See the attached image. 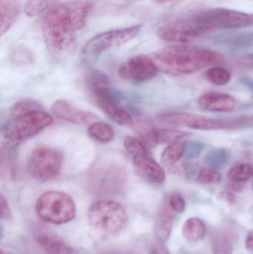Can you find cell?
<instances>
[{
	"label": "cell",
	"mask_w": 253,
	"mask_h": 254,
	"mask_svg": "<svg viewBox=\"0 0 253 254\" xmlns=\"http://www.w3.org/2000/svg\"><path fill=\"white\" fill-rule=\"evenodd\" d=\"M253 25V13L217 7L200 10L183 19L160 27V40L188 43L204 34L219 30L236 29Z\"/></svg>",
	"instance_id": "1"
},
{
	"label": "cell",
	"mask_w": 253,
	"mask_h": 254,
	"mask_svg": "<svg viewBox=\"0 0 253 254\" xmlns=\"http://www.w3.org/2000/svg\"><path fill=\"white\" fill-rule=\"evenodd\" d=\"M92 4L86 0H73L53 6L43 21V34L49 52L58 58L74 53L77 32L87 20Z\"/></svg>",
	"instance_id": "2"
},
{
	"label": "cell",
	"mask_w": 253,
	"mask_h": 254,
	"mask_svg": "<svg viewBox=\"0 0 253 254\" xmlns=\"http://www.w3.org/2000/svg\"><path fill=\"white\" fill-rule=\"evenodd\" d=\"M152 58L159 71L172 75L192 74L224 61L218 52L187 43L166 46Z\"/></svg>",
	"instance_id": "3"
},
{
	"label": "cell",
	"mask_w": 253,
	"mask_h": 254,
	"mask_svg": "<svg viewBox=\"0 0 253 254\" xmlns=\"http://www.w3.org/2000/svg\"><path fill=\"white\" fill-rule=\"evenodd\" d=\"M88 219L94 229L102 234L114 235L126 228L129 216L120 203L103 199L91 204L88 211Z\"/></svg>",
	"instance_id": "4"
},
{
	"label": "cell",
	"mask_w": 253,
	"mask_h": 254,
	"mask_svg": "<svg viewBox=\"0 0 253 254\" xmlns=\"http://www.w3.org/2000/svg\"><path fill=\"white\" fill-rule=\"evenodd\" d=\"M36 212L42 220L62 225L75 217L76 205L68 194L59 191H49L43 193L36 203Z\"/></svg>",
	"instance_id": "5"
},
{
	"label": "cell",
	"mask_w": 253,
	"mask_h": 254,
	"mask_svg": "<svg viewBox=\"0 0 253 254\" xmlns=\"http://www.w3.org/2000/svg\"><path fill=\"white\" fill-rule=\"evenodd\" d=\"M52 122L51 116L43 111L12 116L1 127V134L9 143H17L37 135Z\"/></svg>",
	"instance_id": "6"
},
{
	"label": "cell",
	"mask_w": 253,
	"mask_h": 254,
	"mask_svg": "<svg viewBox=\"0 0 253 254\" xmlns=\"http://www.w3.org/2000/svg\"><path fill=\"white\" fill-rule=\"evenodd\" d=\"M62 161L63 154L59 149L51 146H38L28 157V173L36 182H50L59 176Z\"/></svg>",
	"instance_id": "7"
},
{
	"label": "cell",
	"mask_w": 253,
	"mask_h": 254,
	"mask_svg": "<svg viewBox=\"0 0 253 254\" xmlns=\"http://www.w3.org/2000/svg\"><path fill=\"white\" fill-rule=\"evenodd\" d=\"M141 27V25H133L98 34L86 43L82 51L83 56L89 62L94 61L105 51L133 40L139 34Z\"/></svg>",
	"instance_id": "8"
},
{
	"label": "cell",
	"mask_w": 253,
	"mask_h": 254,
	"mask_svg": "<svg viewBox=\"0 0 253 254\" xmlns=\"http://www.w3.org/2000/svg\"><path fill=\"white\" fill-rule=\"evenodd\" d=\"M158 71L152 57L140 55L122 64L119 67L118 74L123 80L138 83L153 78Z\"/></svg>",
	"instance_id": "9"
},
{
	"label": "cell",
	"mask_w": 253,
	"mask_h": 254,
	"mask_svg": "<svg viewBox=\"0 0 253 254\" xmlns=\"http://www.w3.org/2000/svg\"><path fill=\"white\" fill-rule=\"evenodd\" d=\"M253 125V118L242 117L215 119L192 115L186 127L196 130L230 129Z\"/></svg>",
	"instance_id": "10"
},
{
	"label": "cell",
	"mask_w": 253,
	"mask_h": 254,
	"mask_svg": "<svg viewBox=\"0 0 253 254\" xmlns=\"http://www.w3.org/2000/svg\"><path fill=\"white\" fill-rule=\"evenodd\" d=\"M51 113L57 119L77 125H90L98 120L94 113L77 108L63 100L55 101L52 104Z\"/></svg>",
	"instance_id": "11"
},
{
	"label": "cell",
	"mask_w": 253,
	"mask_h": 254,
	"mask_svg": "<svg viewBox=\"0 0 253 254\" xmlns=\"http://www.w3.org/2000/svg\"><path fill=\"white\" fill-rule=\"evenodd\" d=\"M132 160L135 170L144 180L154 185H160L164 182L166 176L164 170L148 152L135 155Z\"/></svg>",
	"instance_id": "12"
},
{
	"label": "cell",
	"mask_w": 253,
	"mask_h": 254,
	"mask_svg": "<svg viewBox=\"0 0 253 254\" xmlns=\"http://www.w3.org/2000/svg\"><path fill=\"white\" fill-rule=\"evenodd\" d=\"M199 105L206 111L225 113L234 110L237 107L238 102L233 96L227 94L207 92L200 97Z\"/></svg>",
	"instance_id": "13"
},
{
	"label": "cell",
	"mask_w": 253,
	"mask_h": 254,
	"mask_svg": "<svg viewBox=\"0 0 253 254\" xmlns=\"http://www.w3.org/2000/svg\"><path fill=\"white\" fill-rule=\"evenodd\" d=\"M21 4L19 0H0V33L4 35L16 22Z\"/></svg>",
	"instance_id": "14"
},
{
	"label": "cell",
	"mask_w": 253,
	"mask_h": 254,
	"mask_svg": "<svg viewBox=\"0 0 253 254\" xmlns=\"http://www.w3.org/2000/svg\"><path fill=\"white\" fill-rule=\"evenodd\" d=\"M173 214L167 206L163 205L160 207L154 223V234L160 243H165L170 237L173 227Z\"/></svg>",
	"instance_id": "15"
},
{
	"label": "cell",
	"mask_w": 253,
	"mask_h": 254,
	"mask_svg": "<svg viewBox=\"0 0 253 254\" xmlns=\"http://www.w3.org/2000/svg\"><path fill=\"white\" fill-rule=\"evenodd\" d=\"M100 108L117 125L123 127H134L135 122L130 114L120 104H101Z\"/></svg>",
	"instance_id": "16"
},
{
	"label": "cell",
	"mask_w": 253,
	"mask_h": 254,
	"mask_svg": "<svg viewBox=\"0 0 253 254\" xmlns=\"http://www.w3.org/2000/svg\"><path fill=\"white\" fill-rule=\"evenodd\" d=\"M184 238L192 243L202 241L206 236V226L204 222L197 217L187 219L182 229Z\"/></svg>",
	"instance_id": "17"
},
{
	"label": "cell",
	"mask_w": 253,
	"mask_h": 254,
	"mask_svg": "<svg viewBox=\"0 0 253 254\" xmlns=\"http://www.w3.org/2000/svg\"><path fill=\"white\" fill-rule=\"evenodd\" d=\"M38 244L49 254H80L78 252L62 243L59 239L51 236H40L37 238Z\"/></svg>",
	"instance_id": "18"
},
{
	"label": "cell",
	"mask_w": 253,
	"mask_h": 254,
	"mask_svg": "<svg viewBox=\"0 0 253 254\" xmlns=\"http://www.w3.org/2000/svg\"><path fill=\"white\" fill-rule=\"evenodd\" d=\"M89 135L96 141L106 143L114 138V130L108 124L95 122L91 124L87 128Z\"/></svg>",
	"instance_id": "19"
},
{
	"label": "cell",
	"mask_w": 253,
	"mask_h": 254,
	"mask_svg": "<svg viewBox=\"0 0 253 254\" xmlns=\"http://www.w3.org/2000/svg\"><path fill=\"white\" fill-rule=\"evenodd\" d=\"M187 143L184 139L169 143L162 152V163L164 165L171 166L179 161L185 153Z\"/></svg>",
	"instance_id": "20"
},
{
	"label": "cell",
	"mask_w": 253,
	"mask_h": 254,
	"mask_svg": "<svg viewBox=\"0 0 253 254\" xmlns=\"http://www.w3.org/2000/svg\"><path fill=\"white\" fill-rule=\"evenodd\" d=\"M230 159V152L224 148H215L209 151L205 155L203 161L211 168L219 169L225 167Z\"/></svg>",
	"instance_id": "21"
},
{
	"label": "cell",
	"mask_w": 253,
	"mask_h": 254,
	"mask_svg": "<svg viewBox=\"0 0 253 254\" xmlns=\"http://www.w3.org/2000/svg\"><path fill=\"white\" fill-rule=\"evenodd\" d=\"M10 62L16 66H25L34 61L33 52L23 46H18L13 49L10 54Z\"/></svg>",
	"instance_id": "22"
},
{
	"label": "cell",
	"mask_w": 253,
	"mask_h": 254,
	"mask_svg": "<svg viewBox=\"0 0 253 254\" xmlns=\"http://www.w3.org/2000/svg\"><path fill=\"white\" fill-rule=\"evenodd\" d=\"M154 137L156 143H171L189 135L188 133L172 128H154Z\"/></svg>",
	"instance_id": "23"
},
{
	"label": "cell",
	"mask_w": 253,
	"mask_h": 254,
	"mask_svg": "<svg viewBox=\"0 0 253 254\" xmlns=\"http://www.w3.org/2000/svg\"><path fill=\"white\" fill-rule=\"evenodd\" d=\"M57 0H27L25 4V14L30 17L39 16L54 6Z\"/></svg>",
	"instance_id": "24"
},
{
	"label": "cell",
	"mask_w": 253,
	"mask_h": 254,
	"mask_svg": "<svg viewBox=\"0 0 253 254\" xmlns=\"http://www.w3.org/2000/svg\"><path fill=\"white\" fill-rule=\"evenodd\" d=\"M211 249L214 254H233V246L227 236L215 233L211 237Z\"/></svg>",
	"instance_id": "25"
},
{
	"label": "cell",
	"mask_w": 253,
	"mask_h": 254,
	"mask_svg": "<svg viewBox=\"0 0 253 254\" xmlns=\"http://www.w3.org/2000/svg\"><path fill=\"white\" fill-rule=\"evenodd\" d=\"M253 176V167L251 164H238L229 171L228 178L233 182H244Z\"/></svg>",
	"instance_id": "26"
},
{
	"label": "cell",
	"mask_w": 253,
	"mask_h": 254,
	"mask_svg": "<svg viewBox=\"0 0 253 254\" xmlns=\"http://www.w3.org/2000/svg\"><path fill=\"white\" fill-rule=\"evenodd\" d=\"M87 81L92 92L111 86L108 76L100 71H92L89 72L88 74Z\"/></svg>",
	"instance_id": "27"
},
{
	"label": "cell",
	"mask_w": 253,
	"mask_h": 254,
	"mask_svg": "<svg viewBox=\"0 0 253 254\" xmlns=\"http://www.w3.org/2000/svg\"><path fill=\"white\" fill-rule=\"evenodd\" d=\"M206 78L216 86H224L231 80V74L221 67H212L206 71Z\"/></svg>",
	"instance_id": "28"
},
{
	"label": "cell",
	"mask_w": 253,
	"mask_h": 254,
	"mask_svg": "<svg viewBox=\"0 0 253 254\" xmlns=\"http://www.w3.org/2000/svg\"><path fill=\"white\" fill-rule=\"evenodd\" d=\"M190 114L184 113H164L157 116V120L172 126H186Z\"/></svg>",
	"instance_id": "29"
},
{
	"label": "cell",
	"mask_w": 253,
	"mask_h": 254,
	"mask_svg": "<svg viewBox=\"0 0 253 254\" xmlns=\"http://www.w3.org/2000/svg\"><path fill=\"white\" fill-rule=\"evenodd\" d=\"M196 180L202 185H215L221 182V174L216 169L206 167L199 171Z\"/></svg>",
	"instance_id": "30"
},
{
	"label": "cell",
	"mask_w": 253,
	"mask_h": 254,
	"mask_svg": "<svg viewBox=\"0 0 253 254\" xmlns=\"http://www.w3.org/2000/svg\"><path fill=\"white\" fill-rule=\"evenodd\" d=\"M35 111H43V107L36 101L25 100L15 104L10 110V113L15 116Z\"/></svg>",
	"instance_id": "31"
},
{
	"label": "cell",
	"mask_w": 253,
	"mask_h": 254,
	"mask_svg": "<svg viewBox=\"0 0 253 254\" xmlns=\"http://www.w3.org/2000/svg\"><path fill=\"white\" fill-rule=\"evenodd\" d=\"M124 147L132 156L147 152L146 145L142 140L133 136H128L124 140Z\"/></svg>",
	"instance_id": "32"
},
{
	"label": "cell",
	"mask_w": 253,
	"mask_h": 254,
	"mask_svg": "<svg viewBox=\"0 0 253 254\" xmlns=\"http://www.w3.org/2000/svg\"><path fill=\"white\" fill-rule=\"evenodd\" d=\"M168 203L172 210L176 213H183L185 210V200L180 192H172L169 195Z\"/></svg>",
	"instance_id": "33"
},
{
	"label": "cell",
	"mask_w": 253,
	"mask_h": 254,
	"mask_svg": "<svg viewBox=\"0 0 253 254\" xmlns=\"http://www.w3.org/2000/svg\"><path fill=\"white\" fill-rule=\"evenodd\" d=\"M204 144L202 143V142H189L187 143L184 155L189 159H194V158H198L202 154V152L204 149Z\"/></svg>",
	"instance_id": "34"
},
{
	"label": "cell",
	"mask_w": 253,
	"mask_h": 254,
	"mask_svg": "<svg viewBox=\"0 0 253 254\" xmlns=\"http://www.w3.org/2000/svg\"><path fill=\"white\" fill-rule=\"evenodd\" d=\"M0 215L1 219H8L10 217V209L9 207L7 200L4 198V195H1L0 197Z\"/></svg>",
	"instance_id": "35"
},
{
	"label": "cell",
	"mask_w": 253,
	"mask_h": 254,
	"mask_svg": "<svg viewBox=\"0 0 253 254\" xmlns=\"http://www.w3.org/2000/svg\"><path fill=\"white\" fill-rule=\"evenodd\" d=\"M218 198L227 204H233L236 202V197L230 191H222L218 195Z\"/></svg>",
	"instance_id": "36"
},
{
	"label": "cell",
	"mask_w": 253,
	"mask_h": 254,
	"mask_svg": "<svg viewBox=\"0 0 253 254\" xmlns=\"http://www.w3.org/2000/svg\"><path fill=\"white\" fill-rule=\"evenodd\" d=\"M238 63L241 66L253 69V54H250V55L242 57L239 58Z\"/></svg>",
	"instance_id": "37"
},
{
	"label": "cell",
	"mask_w": 253,
	"mask_h": 254,
	"mask_svg": "<svg viewBox=\"0 0 253 254\" xmlns=\"http://www.w3.org/2000/svg\"><path fill=\"white\" fill-rule=\"evenodd\" d=\"M149 254H170V253L163 245H157L150 249Z\"/></svg>",
	"instance_id": "38"
},
{
	"label": "cell",
	"mask_w": 253,
	"mask_h": 254,
	"mask_svg": "<svg viewBox=\"0 0 253 254\" xmlns=\"http://www.w3.org/2000/svg\"><path fill=\"white\" fill-rule=\"evenodd\" d=\"M240 82L253 92V78L249 77H242L240 78Z\"/></svg>",
	"instance_id": "39"
},
{
	"label": "cell",
	"mask_w": 253,
	"mask_h": 254,
	"mask_svg": "<svg viewBox=\"0 0 253 254\" xmlns=\"http://www.w3.org/2000/svg\"><path fill=\"white\" fill-rule=\"evenodd\" d=\"M246 248L248 250L253 252V231L248 234L246 239Z\"/></svg>",
	"instance_id": "40"
},
{
	"label": "cell",
	"mask_w": 253,
	"mask_h": 254,
	"mask_svg": "<svg viewBox=\"0 0 253 254\" xmlns=\"http://www.w3.org/2000/svg\"><path fill=\"white\" fill-rule=\"evenodd\" d=\"M154 1H155L156 3H157V4H165L181 1V0H154Z\"/></svg>",
	"instance_id": "41"
},
{
	"label": "cell",
	"mask_w": 253,
	"mask_h": 254,
	"mask_svg": "<svg viewBox=\"0 0 253 254\" xmlns=\"http://www.w3.org/2000/svg\"><path fill=\"white\" fill-rule=\"evenodd\" d=\"M102 254H136L127 253V252H105V253H104Z\"/></svg>",
	"instance_id": "42"
},
{
	"label": "cell",
	"mask_w": 253,
	"mask_h": 254,
	"mask_svg": "<svg viewBox=\"0 0 253 254\" xmlns=\"http://www.w3.org/2000/svg\"><path fill=\"white\" fill-rule=\"evenodd\" d=\"M1 254H10L7 253V252H4V251L1 250Z\"/></svg>",
	"instance_id": "43"
},
{
	"label": "cell",
	"mask_w": 253,
	"mask_h": 254,
	"mask_svg": "<svg viewBox=\"0 0 253 254\" xmlns=\"http://www.w3.org/2000/svg\"><path fill=\"white\" fill-rule=\"evenodd\" d=\"M119 1H132V0H119Z\"/></svg>",
	"instance_id": "44"
},
{
	"label": "cell",
	"mask_w": 253,
	"mask_h": 254,
	"mask_svg": "<svg viewBox=\"0 0 253 254\" xmlns=\"http://www.w3.org/2000/svg\"></svg>",
	"instance_id": "45"
}]
</instances>
